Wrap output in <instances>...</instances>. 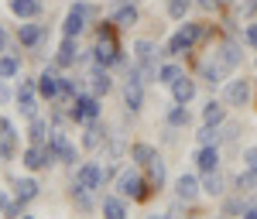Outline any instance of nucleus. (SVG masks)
Here are the masks:
<instances>
[{"mask_svg":"<svg viewBox=\"0 0 257 219\" xmlns=\"http://www.w3.org/2000/svg\"><path fill=\"white\" fill-rule=\"evenodd\" d=\"M134 62H138L144 82L158 79V45H155V41H148V38L134 41Z\"/></svg>","mask_w":257,"mask_h":219,"instance_id":"f257e3e1","label":"nucleus"},{"mask_svg":"<svg viewBox=\"0 0 257 219\" xmlns=\"http://www.w3.org/2000/svg\"><path fill=\"white\" fill-rule=\"evenodd\" d=\"M206 35H209V31H206L202 24H182V31L172 35V41H168V55H185V52H192Z\"/></svg>","mask_w":257,"mask_h":219,"instance_id":"f03ea898","label":"nucleus"},{"mask_svg":"<svg viewBox=\"0 0 257 219\" xmlns=\"http://www.w3.org/2000/svg\"><path fill=\"white\" fill-rule=\"evenodd\" d=\"M110 178V168H103L96 161H86L79 171H76V181H72V192H93V188H103V181Z\"/></svg>","mask_w":257,"mask_h":219,"instance_id":"7ed1b4c3","label":"nucleus"},{"mask_svg":"<svg viewBox=\"0 0 257 219\" xmlns=\"http://www.w3.org/2000/svg\"><path fill=\"white\" fill-rule=\"evenodd\" d=\"M48 151L55 154V161H65V164H76V147L69 144V137L62 134L59 127H52V134H48Z\"/></svg>","mask_w":257,"mask_h":219,"instance_id":"20e7f679","label":"nucleus"},{"mask_svg":"<svg viewBox=\"0 0 257 219\" xmlns=\"http://www.w3.org/2000/svg\"><path fill=\"white\" fill-rule=\"evenodd\" d=\"M35 93H38V82L35 79H21L18 86V110L24 120H35L38 113H35Z\"/></svg>","mask_w":257,"mask_h":219,"instance_id":"39448f33","label":"nucleus"},{"mask_svg":"<svg viewBox=\"0 0 257 219\" xmlns=\"http://www.w3.org/2000/svg\"><path fill=\"white\" fill-rule=\"evenodd\" d=\"M99 117V96L93 93H82L76 96V106H72V120H79V123H89V120Z\"/></svg>","mask_w":257,"mask_h":219,"instance_id":"423d86ee","label":"nucleus"},{"mask_svg":"<svg viewBox=\"0 0 257 219\" xmlns=\"http://www.w3.org/2000/svg\"><path fill=\"white\" fill-rule=\"evenodd\" d=\"M117 192L123 195V199H144V195H148V188H144L141 175H134V171H120V178H117Z\"/></svg>","mask_w":257,"mask_h":219,"instance_id":"0eeeda50","label":"nucleus"},{"mask_svg":"<svg viewBox=\"0 0 257 219\" xmlns=\"http://www.w3.org/2000/svg\"><path fill=\"white\" fill-rule=\"evenodd\" d=\"M55 161V154L48 151V144H31L28 151H24V164L31 168V171H41V168H48Z\"/></svg>","mask_w":257,"mask_h":219,"instance_id":"6e6552de","label":"nucleus"},{"mask_svg":"<svg viewBox=\"0 0 257 219\" xmlns=\"http://www.w3.org/2000/svg\"><path fill=\"white\" fill-rule=\"evenodd\" d=\"M247 100H250V82L230 79V86H226V106H247Z\"/></svg>","mask_w":257,"mask_h":219,"instance_id":"1a4fd4ad","label":"nucleus"},{"mask_svg":"<svg viewBox=\"0 0 257 219\" xmlns=\"http://www.w3.org/2000/svg\"><path fill=\"white\" fill-rule=\"evenodd\" d=\"M120 55H117V45H113V38H103L99 35L96 38V48H93V62L96 65H113Z\"/></svg>","mask_w":257,"mask_h":219,"instance_id":"9d476101","label":"nucleus"},{"mask_svg":"<svg viewBox=\"0 0 257 219\" xmlns=\"http://www.w3.org/2000/svg\"><path fill=\"white\" fill-rule=\"evenodd\" d=\"M216 59H219V65H223V69L230 72V69H237V65H240L243 52H240L237 41H223V45H219V52H216Z\"/></svg>","mask_w":257,"mask_h":219,"instance_id":"9b49d317","label":"nucleus"},{"mask_svg":"<svg viewBox=\"0 0 257 219\" xmlns=\"http://www.w3.org/2000/svg\"><path fill=\"white\" fill-rule=\"evenodd\" d=\"M59 89H62V79L55 76V69H45V72L38 76V93L45 96V100H55Z\"/></svg>","mask_w":257,"mask_h":219,"instance_id":"f8f14e48","label":"nucleus"},{"mask_svg":"<svg viewBox=\"0 0 257 219\" xmlns=\"http://www.w3.org/2000/svg\"><path fill=\"white\" fill-rule=\"evenodd\" d=\"M110 86H113V79L106 76V65H93V72H89V89H93V96H106Z\"/></svg>","mask_w":257,"mask_h":219,"instance_id":"ddd939ff","label":"nucleus"},{"mask_svg":"<svg viewBox=\"0 0 257 219\" xmlns=\"http://www.w3.org/2000/svg\"><path fill=\"white\" fill-rule=\"evenodd\" d=\"M76 59H79V48H76V38H65L59 48V55H55V65L59 69H69V65H76Z\"/></svg>","mask_w":257,"mask_h":219,"instance_id":"4468645a","label":"nucleus"},{"mask_svg":"<svg viewBox=\"0 0 257 219\" xmlns=\"http://www.w3.org/2000/svg\"><path fill=\"white\" fill-rule=\"evenodd\" d=\"M196 96V82L189 79V76H182L178 82H172V100L175 103H192Z\"/></svg>","mask_w":257,"mask_h":219,"instance_id":"2eb2a0df","label":"nucleus"},{"mask_svg":"<svg viewBox=\"0 0 257 219\" xmlns=\"http://www.w3.org/2000/svg\"><path fill=\"white\" fill-rule=\"evenodd\" d=\"M103 140H106V127H103L99 120H89V123H86V137H82V144H86L89 151H96Z\"/></svg>","mask_w":257,"mask_h":219,"instance_id":"dca6fc26","label":"nucleus"},{"mask_svg":"<svg viewBox=\"0 0 257 219\" xmlns=\"http://www.w3.org/2000/svg\"><path fill=\"white\" fill-rule=\"evenodd\" d=\"M199 188H202V185L196 181V175H182V178L175 181V192H178V199H182V202H192L199 195Z\"/></svg>","mask_w":257,"mask_h":219,"instance_id":"f3484780","label":"nucleus"},{"mask_svg":"<svg viewBox=\"0 0 257 219\" xmlns=\"http://www.w3.org/2000/svg\"><path fill=\"white\" fill-rule=\"evenodd\" d=\"M38 192H41V185L35 178H18L14 181V199H21V202L38 199Z\"/></svg>","mask_w":257,"mask_h":219,"instance_id":"a211bd4d","label":"nucleus"},{"mask_svg":"<svg viewBox=\"0 0 257 219\" xmlns=\"http://www.w3.org/2000/svg\"><path fill=\"white\" fill-rule=\"evenodd\" d=\"M103 219H127L123 195H106V199H103Z\"/></svg>","mask_w":257,"mask_h":219,"instance_id":"6ab92c4d","label":"nucleus"},{"mask_svg":"<svg viewBox=\"0 0 257 219\" xmlns=\"http://www.w3.org/2000/svg\"><path fill=\"white\" fill-rule=\"evenodd\" d=\"M196 164L202 168V171H216V168H219V151H216V144H206V147L196 154Z\"/></svg>","mask_w":257,"mask_h":219,"instance_id":"aec40b11","label":"nucleus"},{"mask_svg":"<svg viewBox=\"0 0 257 219\" xmlns=\"http://www.w3.org/2000/svg\"><path fill=\"white\" fill-rule=\"evenodd\" d=\"M82 28H86V14H79L76 7L69 11V18H65V24H62V31H65V38H76Z\"/></svg>","mask_w":257,"mask_h":219,"instance_id":"412c9836","label":"nucleus"},{"mask_svg":"<svg viewBox=\"0 0 257 219\" xmlns=\"http://www.w3.org/2000/svg\"><path fill=\"white\" fill-rule=\"evenodd\" d=\"M223 76H226V69L219 65V59H213V62H202V79L209 82V86L223 82Z\"/></svg>","mask_w":257,"mask_h":219,"instance_id":"4be33fe9","label":"nucleus"},{"mask_svg":"<svg viewBox=\"0 0 257 219\" xmlns=\"http://www.w3.org/2000/svg\"><path fill=\"white\" fill-rule=\"evenodd\" d=\"M48 134H52V127L45 123L41 117L31 120V130H28V137H31V144H48Z\"/></svg>","mask_w":257,"mask_h":219,"instance_id":"5701e85b","label":"nucleus"},{"mask_svg":"<svg viewBox=\"0 0 257 219\" xmlns=\"http://www.w3.org/2000/svg\"><path fill=\"white\" fill-rule=\"evenodd\" d=\"M113 24H117V28H131V24H138V11L127 7V4H120L117 11H113Z\"/></svg>","mask_w":257,"mask_h":219,"instance_id":"b1692460","label":"nucleus"},{"mask_svg":"<svg viewBox=\"0 0 257 219\" xmlns=\"http://www.w3.org/2000/svg\"><path fill=\"white\" fill-rule=\"evenodd\" d=\"M237 192H240V195L257 192V171H254V168H247V171H240V175H237Z\"/></svg>","mask_w":257,"mask_h":219,"instance_id":"393cba45","label":"nucleus"},{"mask_svg":"<svg viewBox=\"0 0 257 219\" xmlns=\"http://www.w3.org/2000/svg\"><path fill=\"white\" fill-rule=\"evenodd\" d=\"M131 158L138 161V164H144V168H148V164L158 158V154H155V147H151V144H134V147H131Z\"/></svg>","mask_w":257,"mask_h":219,"instance_id":"a878e982","label":"nucleus"},{"mask_svg":"<svg viewBox=\"0 0 257 219\" xmlns=\"http://www.w3.org/2000/svg\"><path fill=\"white\" fill-rule=\"evenodd\" d=\"M202 192H206V195H223V175H219V171H206Z\"/></svg>","mask_w":257,"mask_h":219,"instance_id":"bb28decb","label":"nucleus"},{"mask_svg":"<svg viewBox=\"0 0 257 219\" xmlns=\"http://www.w3.org/2000/svg\"><path fill=\"white\" fill-rule=\"evenodd\" d=\"M38 4L41 0H11V11H14L18 18H35V14H38Z\"/></svg>","mask_w":257,"mask_h":219,"instance_id":"cd10ccee","label":"nucleus"},{"mask_svg":"<svg viewBox=\"0 0 257 219\" xmlns=\"http://www.w3.org/2000/svg\"><path fill=\"white\" fill-rule=\"evenodd\" d=\"M223 106H226V103L209 100V103H206V110H202V120H206L209 127H216V123H223Z\"/></svg>","mask_w":257,"mask_h":219,"instance_id":"c85d7f7f","label":"nucleus"},{"mask_svg":"<svg viewBox=\"0 0 257 219\" xmlns=\"http://www.w3.org/2000/svg\"><path fill=\"white\" fill-rule=\"evenodd\" d=\"M189 110H185V103H175L172 110H168V127H189Z\"/></svg>","mask_w":257,"mask_h":219,"instance_id":"c756f323","label":"nucleus"},{"mask_svg":"<svg viewBox=\"0 0 257 219\" xmlns=\"http://www.w3.org/2000/svg\"><path fill=\"white\" fill-rule=\"evenodd\" d=\"M182 76H185V72L178 69L175 62H172V65H161V69H158V82H165V86H172V82H178Z\"/></svg>","mask_w":257,"mask_h":219,"instance_id":"7c9ffc66","label":"nucleus"},{"mask_svg":"<svg viewBox=\"0 0 257 219\" xmlns=\"http://www.w3.org/2000/svg\"><path fill=\"white\" fill-rule=\"evenodd\" d=\"M41 38V28L38 24H21V45H28V48H35Z\"/></svg>","mask_w":257,"mask_h":219,"instance_id":"2f4dec72","label":"nucleus"},{"mask_svg":"<svg viewBox=\"0 0 257 219\" xmlns=\"http://www.w3.org/2000/svg\"><path fill=\"white\" fill-rule=\"evenodd\" d=\"M18 72H21V62L14 59V55H4V59H0V79H14Z\"/></svg>","mask_w":257,"mask_h":219,"instance_id":"473e14b6","label":"nucleus"},{"mask_svg":"<svg viewBox=\"0 0 257 219\" xmlns=\"http://www.w3.org/2000/svg\"><path fill=\"white\" fill-rule=\"evenodd\" d=\"M148 181H151V185H165V161L161 158H155L151 161V164H148Z\"/></svg>","mask_w":257,"mask_h":219,"instance_id":"72a5a7b5","label":"nucleus"},{"mask_svg":"<svg viewBox=\"0 0 257 219\" xmlns=\"http://www.w3.org/2000/svg\"><path fill=\"white\" fill-rule=\"evenodd\" d=\"M0 140H7V144L14 147V140H18V130H14V123H11V120H0Z\"/></svg>","mask_w":257,"mask_h":219,"instance_id":"f704fd0d","label":"nucleus"},{"mask_svg":"<svg viewBox=\"0 0 257 219\" xmlns=\"http://www.w3.org/2000/svg\"><path fill=\"white\" fill-rule=\"evenodd\" d=\"M216 140H219V130H216V127H209V123H206V127L199 130V144H202V147H206V144H216Z\"/></svg>","mask_w":257,"mask_h":219,"instance_id":"c9c22d12","label":"nucleus"},{"mask_svg":"<svg viewBox=\"0 0 257 219\" xmlns=\"http://www.w3.org/2000/svg\"><path fill=\"white\" fill-rule=\"evenodd\" d=\"M185 7H189V0H168V14H172L175 21L185 18Z\"/></svg>","mask_w":257,"mask_h":219,"instance_id":"e433bc0d","label":"nucleus"},{"mask_svg":"<svg viewBox=\"0 0 257 219\" xmlns=\"http://www.w3.org/2000/svg\"><path fill=\"white\" fill-rule=\"evenodd\" d=\"M237 14L240 18H254L257 14V0H237Z\"/></svg>","mask_w":257,"mask_h":219,"instance_id":"4c0bfd02","label":"nucleus"},{"mask_svg":"<svg viewBox=\"0 0 257 219\" xmlns=\"http://www.w3.org/2000/svg\"><path fill=\"white\" fill-rule=\"evenodd\" d=\"M21 205H24L21 199H14V202H4V209H0V212H4L7 219H21Z\"/></svg>","mask_w":257,"mask_h":219,"instance_id":"58836bf2","label":"nucleus"},{"mask_svg":"<svg viewBox=\"0 0 257 219\" xmlns=\"http://www.w3.org/2000/svg\"><path fill=\"white\" fill-rule=\"evenodd\" d=\"M243 161H247V168H254V171H257V144L243 151Z\"/></svg>","mask_w":257,"mask_h":219,"instance_id":"ea45409f","label":"nucleus"},{"mask_svg":"<svg viewBox=\"0 0 257 219\" xmlns=\"http://www.w3.org/2000/svg\"><path fill=\"white\" fill-rule=\"evenodd\" d=\"M120 154H123V140H120V137H113V140H110V158L117 161Z\"/></svg>","mask_w":257,"mask_h":219,"instance_id":"a19ab883","label":"nucleus"},{"mask_svg":"<svg viewBox=\"0 0 257 219\" xmlns=\"http://www.w3.org/2000/svg\"><path fill=\"white\" fill-rule=\"evenodd\" d=\"M233 137H237V123H226L223 134H219V140H233Z\"/></svg>","mask_w":257,"mask_h":219,"instance_id":"79ce46f5","label":"nucleus"},{"mask_svg":"<svg viewBox=\"0 0 257 219\" xmlns=\"http://www.w3.org/2000/svg\"><path fill=\"white\" fill-rule=\"evenodd\" d=\"M7 158H11V144H7V140H0V164H4Z\"/></svg>","mask_w":257,"mask_h":219,"instance_id":"37998d69","label":"nucleus"},{"mask_svg":"<svg viewBox=\"0 0 257 219\" xmlns=\"http://www.w3.org/2000/svg\"><path fill=\"white\" fill-rule=\"evenodd\" d=\"M247 45L257 48V24H254V28H247Z\"/></svg>","mask_w":257,"mask_h":219,"instance_id":"c03bdc74","label":"nucleus"},{"mask_svg":"<svg viewBox=\"0 0 257 219\" xmlns=\"http://www.w3.org/2000/svg\"><path fill=\"white\" fill-rule=\"evenodd\" d=\"M11 100V89H7V86H4V79H0V106H4V103Z\"/></svg>","mask_w":257,"mask_h":219,"instance_id":"a18cd8bd","label":"nucleus"},{"mask_svg":"<svg viewBox=\"0 0 257 219\" xmlns=\"http://www.w3.org/2000/svg\"><path fill=\"white\" fill-rule=\"evenodd\" d=\"M196 4H199V7H202V11H213V7H216L219 0H196Z\"/></svg>","mask_w":257,"mask_h":219,"instance_id":"49530a36","label":"nucleus"},{"mask_svg":"<svg viewBox=\"0 0 257 219\" xmlns=\"http://www.w3.org/2000/svg\"><path fill=\"white\" fill-rule=\"evenodd\" d=\"M243 219H257V205H247V212H243Z\"/></svg>","mask_w":257,"mask_h":219,"instance_id":"de8ad7c7","label":"nucleus"},{"mask_svg":"<svg viewBox=\"0 0 257 219\" xmlns=\"http://www.w3.org/2000/svg\"><path fill=\"white\" fill-rule=\"evenodd\" d=\"M148 219H172L168 212H155V216H148Z\"/></svg>","mask_w":257,"mask_h":219,"instance_id":"09e8293b","label":"nucleus"},{"mask_svg":"<svg viewBox=\"0 0 257 219\" xmlns=\"http://www.w3.org/2000/svg\"><path fill=\"white\" fill-rule=\"evenodd\" d=\"M4 41H7V35H4V31H0V52H4Z\"/></svg>","mask_w":257,"mask_h":219,"instance_id":"8fccbe9b","label":"nucleus"},{"mask_svg":"<svg viewBox=\"0 0 257 219\" xmlns=\"http://www.w3.org/2000/svg\"><path fill=\"white\" fill-rule=\"evenodd\" d=\"M250 205H257V192H254V199H250Z\"/></svg>","mask_w":257,"mask_h":219,"instance_id":"3c124183","label":"nucleus"},{"mask_svg":"<svg viewBox=\"0 0 257 219\" xmlns=\"http://www.w3.org/2000/svg\"><path fill=\"white\" fill-rule=\"evenodd\" d=\"M219 4H230V0H219Z\"/></svg>","mask_w":257,"mask_h":219,"instance_id":"603ef678","label":"nucleus"},{"mask_svg":"<svg viewBox=\"0 0 257 219\" xmlns=\"http://www.w3.org/2000/svg\"><path fill=\"white\" fill-rule=\"evenodd\" d=\"M21 219H31V216H21Z\"/></svg>","mask_w":257,"mask_h":219,"instance_id":"864d4df0","label":"nucleus"},{"mask_svg":"<svg viewBox=\"0 0 257 219\" xmlns=\"http://www.w3.org/2000/svg\"><path fill=\"white\" fill-rule=\"evenodd\" d=\"M0 216H4V212H0Z\"/></svg>","mask_w":257,"mask_h":219,"instance_id":"5fc2aeb1","label":"nucleus"}]
</instances>
